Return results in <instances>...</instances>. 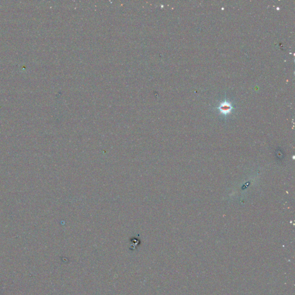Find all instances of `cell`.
Instances as JSON below:
<instances>
[{"mask_svg":"<svg viewBox=\"0 0 295 295\" xmlns=\"http://www.w3.org/2000/svg\"><path fill=\"white\" fill-rule=\"evenodd\" d=\"M220 109L222 112H224L225 114H227L230 112L231 110V105L228 103H224L221 104V106L220 107Z\"/></svg>","mask_w":295,"mask_h":295,"instance_id":"1","label":"cell"}]
</instances>
